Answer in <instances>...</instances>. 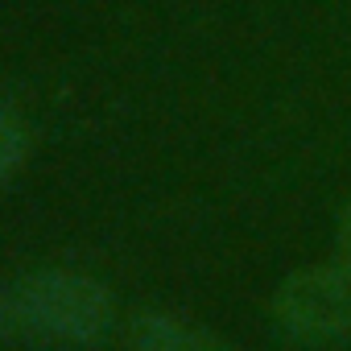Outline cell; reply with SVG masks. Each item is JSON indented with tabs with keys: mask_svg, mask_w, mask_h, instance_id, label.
I'll return each instance as SVG.
<instances>
[{
	"mask_svg": "<svg viewBox=\"0 0 351 351\" xmlns=\"http://www.w3.org/2000/svg\"><path fill=\"white\" fill-rule=\"evenodd\" d=\"M335 265H343L351 273V203L339 211V228H335Z\"/></svg>",
	"mask_w": 351,
	"mask_h": 351,
	"instance_id": "5b68a950",
	"label": "cell"
},
{
	"mask_svg": "<svg viewBox=\"0 0 351 351\" xmlns=\"http://www.w3.org/2000/svg\"><path fill=\"white\" fill-rule=\"evenodd\" d=\"M132 351H232L207 326H195L173 314H136L128 326Z\"/></svg>",
	"mask_w": 351,
	"mask_h": 351,
	"instance_id": "3957f363",
	"label": "cell"
},
{
	"mask_svg": "<svg viewBox=\"0 0 351 351\" xmlns=\"http://www.w3.org/2000/svg\"><path fill=\"white\" fill-rule=\"evenodd\" d=\"M108 326H112V293L87 273L42 269L0 289V335L13 343L66 351L95 343Z\"/></svg>",
	"mask_w": 351,
	"mask_h": 351,
	"instance_id": "6da1fadb",
	"label": "cell"
},
{
	"mask_svg": "<svg viewBox=\"0 0 351 351\" xmlns=\"http://www.w3.org/2000/svg\"><path fill=\"white\" fill-rule=\"evenodd\" d=\"M273 318L289 339L339 343L351 335V273L343 265H318L289 273L273 293Z\"/></svg>",
	"mask_w": 351,
	"mask_h": 351,
	"instance_id": "7a4b0ae2",
	"label": "cell"
},
{
	"mask_svg": "<svg viewBox=\"0 0 351 351\" xmlns=\"http://www.w3.org/2000/svg\"><path fill=\"white\" fill-rule=\"evenodd\" d=\"M25 153H29V128L13 112H0V186L21 169Z\"/></svg>",
	"mask_w": 351,
	"mask_h": 351,
	"instance_id": "277c9868",
	"label": "cell"
}]
</instances>
